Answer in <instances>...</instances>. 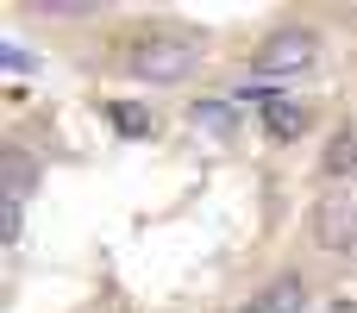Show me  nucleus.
<instances>
[{"mask_svg":"<svg viewBox=\"0 0 357 313\" xmlns=\"http://www.w3.org/2000/svg\"><path fill=\"white\" fill-rule=\"evenodd\" d=\"M207 56V38L195 25H144L126 44V75L144 88H182Z\"/></svg>","mask_w":357,"mask_h":313,"instance_id":"obj_1","label":"nucleus"},{"mask_svg":"<svg viewBox=\"0 0 357 313\" xmlns=\"http://www.w3.org/2000/svg\"><path fill=\"white\" fill-rule=\"evenodd\" d=\"M320 56H326L320 25L282 19V25H270V31L251 44V75H264V82H295V75H314Z\"/></svg>","mask_w":357,"mask_h":313,"instance_id":"obj_2","label":"nucleus"},{"mask_svg":"<svg viewBox=\"0 0 357 313\" xmlns=\"http://www.w3.org/2000/svg\"><path fill=\"white\" fill-rule=\"evenodd\" d=\"M307 245L326 251V257L357 264V188H333V194L314 201V213H307Z\"/></svg>","mask_w":357,"mask_h":313,"instance_id":"obj_3","label":"nucleus"},{"mask_svg":"<svg viewBox=\"0 0 357 313\" xmlns=\"http://www.w3.org/2000/svg\"><path fill=\"white\" fill-rule=\"evenodd\" d=\"M38 188H44V157H38L31 144L6 138V144H0V194H6V201H31Z\"/></svg>","mask_w":357,"mask_h":313,"instance_id":"obj_4","label":"nucleus"},{"mask_svg":"<svg viewBox=\"0 0 357 313\" xmlns=\"http://www.w3.org/2000/svg\"><path fill=\"white\" fill-rule=\"evenodd\" d=\"M257 125H264V138H270V144H301V138L320 125V113H314L307 100H282V94H270V100H264V113H257Z\"/></svg>","mask_w":357,"mask_h":313,"instance_id":"obj_5","label":"nucleus"},{"mask_svg":"<svg viewBox=\"0 0 357 313\" xmlns=\"http://www.w3.org/2000/svg\"><path fill=\"white\" fill-rule=\"evenodd\" d=\"M257 295H264V307H270V313H307V307H314V282H307L301 264L270 270V282H264Z\"/></svg>","mask_w":357,"mask_h":313,"instance_id":"obj_6","label":"nucleus"},{"mask_svg":"<svg viewBox=\"0 0 357 313\" xmlns=\"http://www.w3.org/2000/svg\"><path fill=\"white\" fill-rule=\"evenodd\" d=\"M188 125H195V132H207L213 144H232V138L245 132L238 100H188Z\"/></svg>","mask_w":357,"mask_h":313,"instance_id":"obj_7","label":"nucleus"},{"mask_svg":"<svg viewBox=\"0 0 357 313\" xmlns=\"http://www.w3.org/2000/svg\"><path fill=\"white\" fill-rule=\"evenodd\" d=\"M320 176L339 182V188H351V182H357V125H339V132L320 144Z\"/></svg>","mask_w":357,"mask_h":313,"instance_id":"obj_8","label":"nucleus"},{"mask_svg":"<svg viewBox=\"0 0 357 313\" xmlns=\"http://www.w3.org/2000/svg\"><path fill=\"white\" fill-rule=\"evenodd\" d=\"M100 119L113 125V138H157V113L151 107H138V100H100Z\"/></svg>","mask_w":357,"mask_h":313,"instance_id":"obj_9","label":"nucleus"},{"mask_svg":"<svg viewBox=\"0 0 357 313\" xmlns=\"http://www.w3.org/2000/svg\"><path fill=\"white\" fill-rule=\"evenodd\" d=\"M19 238H25V201H6V194H0V245L13 251Z\"/></svg>","mask_w":357,"mask_h":313,"instance_id":"obj_10","label":"nucleus"},{"mask_svg":"<svg viewBox=\"0 0 357 313\" xmlns=\"http://www.w3.org/2000/svg\"><path fill=\"white\" fill-rule=\"evenodd\" d=\"M238 313H270V307H264V295H251V301H245Z\"/></svg>","mask_w":357,"mask_h":313,"instance_id":"obj_11","label":"nucleus"}]
</instances>
